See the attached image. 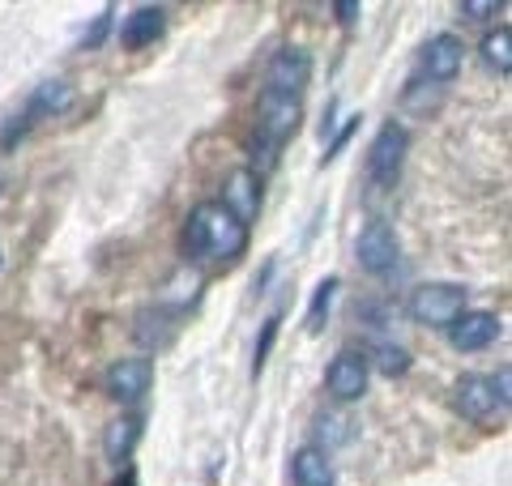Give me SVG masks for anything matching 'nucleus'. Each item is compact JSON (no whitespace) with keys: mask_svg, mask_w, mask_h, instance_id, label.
<instances>
[{"mask_svg":"<svg viewBox=\"0 0 512 486\" xmlns=\"http://www.w3.org/2000/svg\"><path fill=\"white\" fill-rule=\"evenodd\" d=\"M180 248L188 261H239L248 252V226L218 201H201L184 222Z\"/></svg>","mask_w":512,"mask_h":486,"instance_id":"nucleus-1","label":"nucleus"},{"mask_svg":"<svg viewBox=\"0 0 512 486\" xmlns=\"http://www.w3.org/2000/svg\"><path fill=\"white\" fill-rule=\"evenodd\" d=\"M299 120H303V103L299 99H286V94L261 90V103H256V137H252V150H261L265 167L278 158L282 141L295 137Z\"/></svg>","mask_w":512,"mask_h":486,"instance_id":"nucleus-2","label":"nucleus"},{"mask_svg":"<svg viewBox=\"0 0 512 486\" xmlns=\"http://www.w3.org/2000/svg\"><path fill=\"white\" fill-rule=\"evenodd\" d=\"M410 154V133H406V124H380V133L372 137V145H367V162H363V175H367V188H393L397 184V175H402V162Z\"/></svg>","mask_w":512,"mask_h":486,"instance_id":"nucleus-3","label":"nucleus"},{"mask_svg":"<svg viewBox=\"0 0 512 486\" xmlns=\"http://www.w3.org/2000/svg\"><path fill=\"white\" fill-rule=\"evenodd\" d=\"M461 312H466V286L457 282H423L406 299V316L423 329H448Z\"/></svg>","mask_w":512,"mask_h":486,"instance_id":"nucleus-4","label":"nucleus"},{"mask_svg":"<svg viewBox=\"0 0 512 486\" xmlns=\"http://www.w3.org/2000/svg\"><path fill=\"white\" fill-rule=\"evenodd\" d=\"M355 261L363 273L384 278V273H393L397 261H402V239H397V231L384 218H372L355 239Z\"/></svg>","mask_w":512,"mask_h":486,"instance_id":"nucleus-5","label":"nucleus"},{"mask_svg":"<svg viewBox=\"0 0 512 486\" xmlns=\"http://www.w3.org/2000/svg\"><path fill=\"white\" fill-rule=\"evenodd\" d=\"M453 405H457L461 418H470L478 427H487L495 418L508 414V405L500 401V393H495L491 376H478V371H466V376L453 384Z\"/></svg>","mask_w":512,"mask_h":486,"instance_id":"nucleus-6","label":"nucleus"},{"mask_svg":"<svg viewBox=\"0 0 512 486\" xmlns=\"http://www.w3.org/2000/svg\"><path fill=\"white\" fill-rule=\"evenodd\" d=\"M308 81H312V56L303 52V47L286 43V47H278V52L269 56V64H265V90L269 94L299 99V94L308 90Z\"/></svg>","mask_w":512,"mask_h":486,"instance_id":"nucleus-7","label":"nucleus"},{"mask_svg":"<svg viewBox=\"0 0 512 486\" xmlns=\"http://www.w3.org/2000/svg\"><path fill=\"white\" fill-rule=\"evenodd\" d=\"M367 380H372V363L363 350H338L325 367V388L333 401H359L367 393Z\"/></svg>","mask_w":512,"mask_h":486,"instance_id":"nucleus-8","label":"nucleus"},{"mask_svg":"<svg viewBox=\"0 0 512 486\" xmlns=\"http://www.w3.org/2000/svg\"><path fill=\"white\" fill-rule=\"evenodd\" d=\"M461 64H466V43H461L457 35H448V30L431 35L423 43V52H419V69H423L427 81H436V86H448V81L461 73Z\"/></svg>","mask_w":512,"mask_h":486,"instance_id":"nucleus-9","label":"nucleus"},{"mask_svg":"<svg viewBox=\"0 0 512 486\" xmlns=\"http://www.w3.org/2000/svg\"><path fill=\"white\" fill-rule=\"evenodd\" d=\"M150 384H154V363L141 359V354H133V359H116L107 367V376H103L107 397H116L120 405L141 401L150 393Z\"/></svg>","mask_w":512,"mask_h":486,"instance_id":"nucleus-10","label":"nucleus"},{"mask_svg":"<svg viewBox=\"0 0 512 486\" xmlns=\"http://www.w3.org/2000/svg\"><path fill=\"white\" fill-rule=\"evenodd\" d=\"M222 209H231V214L252 226L256 214H261V171H252V167H235L227 175V184H222Z\"/></svg>","mask_w":512,"mask_h":486,"instance_id":"nucleus-11","label":"nucleus"},{"mask_svg":"<svg viewBox=\"0 0 512 486\" xmlns=\"http://www.w3.org/2000/svg\"><path fill=\"white\" fill-rule=\"evenodd\" d=\"M444 333H448V342H453V350L474 354V350H487L495 337H500V316L495 312H470L466 307Z\"/></svg>","mask_w":512,"mask_h":486,"instance_id":"nucleus-12","label":"nucleus"},{"mask_svg":"<svg viewBox=\"0 0 512 486\" xmlns=\"http://www.w3.org/2000/svg\"><path fill=\"white\" fill-rule=\"evenodd\" d=\"M163 30H167V9L163 5H137L120 26V47H128V52L154 47L158 39H163Z\"/></svg>","mask_w":512,"mask_h":486,"instance_id":"nucleus-13","label":"nucleus"},{"mask_svg":"<svg viewBox=\"0 0 512 486\" xmlns=\"http://www.w3.org/2000/svg\"><path fill=\"white\" fill-rule=\"evenodd\" d=\"M291 482L295 486H333L338 474H333L329 452H320L316 444H303L291 452Z\"/></svg>","mask_w":512,"mask_h":486,"instance_id":"nucleus-14","label":"nucleus"},{"mask_svg":"<svg viewBox=\"0 0 512 486\" xmlns=\"http://www.w3.org/2000/svg\"><path fill=\"white\" fill-rule=\"evenodd\" d=\"M137 444H141V418L137 414L111 418L107 431H103V457L111 465H128V457L137 452Z\"/></svg>","mask_w":512,"mask_h":486,"instance_id":"nucleus-15","label":"nucleus"},{"mask_svg":"<svg viewBox=\"0 0 512 486\" xmlns=\"http://www.w3.org/2000/svg\"><path fill=\"white\" fill-rule=\"evenodd\" d=\"M175 329H180V324H175V312L171 307H141V312L133 316V337L141 346H150V350H163L171 337H175Z\"/></svg>","mask_w":512,"mask_h":486,"instance_id":"nucleus-16","label":"nucleus"},{"mask_svg":"<svg viewBox=\"0 0 512 486\" xmlns=\"http://www.w3.org/2000/svg\"><path fill=\"white\" fill-rule=\"evenodd\" d=\"M69 103H73V86L69 81H43V86L30 94V103H26V120L35 124V120H52V116H60V111H69Z\"/></svg>","mask_w":512,"mask_h":486,"instance_id":"nucleus-17","label":"nucleus"},{"mask_svg":"<svg viewBox=\"0 0 512 486\" xmlns=\"http://www.w3.org/2000/svg\"><path fill=\"white\" fill-rule=\"evenodd\" d=\"M478 52H483L487 69H495L500 77H508V73H512V35H508V26L487 30L483 43H478Z\"/></svg>","mask_w":512,"mask_h":486,"instance_id":"nucleus-18","label":"nucleus"},{"mask_svg":"<svg viewBox=\"0 0 512 486\" xmlns=\"http://www.w3.org/2000/svg\"><path fill=\"white\" fill-rule=\"evenodd\" d=\"M367 363H376V371H384V376L393 380V376H406V371H410V354L402 346H393V342H376L372 354H367Z\"/></svg>","mask_w":512,"mask_h":486,"instance_id":"nucleus-19","label":"nucleus"},{"mask_svg":"<svg viewBox=\"0 0 512 486\" xmlns=\"http://www.w3.org/2000/svg\"><path fill=\"white\" fill-rule=\"evenodd\" d=\"M316 440H320L316 444L320 452H333L338 444H350V423L342 414H320L316 418Z\"/></svg>","mask_w":512,"mask_h":486,"instance_id":"nucleus-20","label":"nucleus"},{"mask_svg":"<svg viewBox=\"0 0 512 486\" xmlns=\"http://www.w3.org/2000/svg\"><path fill=\"white\" fill-rule=\"evenodd\" d=\"M338 278H325L316 286V295H312V307H308V333H320L325 329V316H329V307H333V295H338Z\"/></svg>","mask_w":512,"mask_h":486,"instance_id":"nucleus-21","label":"nucleus"},{"mask_svg":"<svg viewBox=\"0 0 512 486\" xmlns=\"http://www.w3.org/2000/svg\"><path fill=\"white\" fill-rule=\"evenodd\" d=\"M278 316H269L265 320V329H261V342H256V359H252V376H261V367H265V359H269V350H274V342H278Z\"/></svg>","mask_w":512,"mask_h":486,"instance_id":"nucleus-22","label":"nucleus"},{"mask_svg":"<svg viewBox=\"0 0 512 486\" xmlns=\"http://www.w3.org/2000/svg\"><path fill=\"white\" fill-rule=\"evenodd\" d=\"M111 18H116V9H103L99 18H94V26L82 35V47L86 52H94V47H103V39H107V30H111Z\"/></svg>","mask_w":512,"mask_h":486,"instance_id":"nucleus-23","label":"nucleus"},{"mask_svg":"<svg viewBox=\"0 0 512 486\" xmlns=\"http://www.w3.org/2000/svg\"><path fill=\"white\" fill-rule=\"evenodd\" d=\"M457 9H461V18H466V22H487L500 5H495V0H461Z\"/></svg>","mask_w":512,"mask_h":486,"instance_id":"nucleus-24","label":"nucleus"},{"mask_svg":"<svg viewBox=\"0 0 512 486\" xmlns=\"http://www.w3.org/2000/svg\"><path fill=\"white\" fill-rule=\"evenodd\" d=\"M359 120H363V116H350V120H346V128H342L338 137H333V145L325 150V162H333V158H338V150H342V145L350 141V133H355V128H359Z\"/></svg>","mask_w":512,"mask_h":486,"instance_id":"nucleus-25","label":"nucleus"},{"mask_svg":"<svg viewBox=\"0 0 512 486\" xmlns=\"http://www.w3.org/2000/svg\"><path fill=\"white\" fill-rule=\"evenodd\" d=\"M333 13H338L342 26H355L363 18V5H355V0H342V5H333Z\"/></svg>","mask_w":512,"mask_h":486,"instance_id":"nucleus-26","label":"nucleus"},{"mask_svg":"<svg viewBox=\"0 0 512 486\" xmlns=\"http://www.w3.org/2000/svg\"><path fill=\"white\" fill-rule=\"evenodd\" d=\"M491 384H495V393H500V401L512 405V376H508V367H500V376H491Z\"/></svg>","mask_w":512,"mask_h":486,"instance_id":"nucleus-27","label":"nucleus"}]
</instances>
